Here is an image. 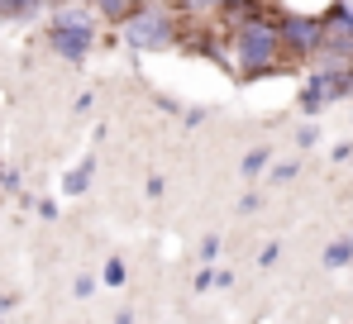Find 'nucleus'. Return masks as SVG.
Returning <instances> with one entry per match:
<instances>
[{
	"mask_svg": "<svg viewBox=\"0 0 353 324\" xmlns=\"http://www.w3.org/2000/svg\"><path fill=\"white\" fill-rule=\"evenodd\" d=\"M225 43H230L225 57L234 62V72L243 81H263V77H277V72H296V62L282 48V34H277L272 10H258V14L230 24Z\"/></svg>",
	"mask_w": 353,
	"mask_h": 324,
	"instance_id": "1",
	"label": "nucleus"
},
{
	"mask_svg": "<svg viewBox=\"0 0 353 324\" xmlns=\"http://www.w3.org/2000/svg\"><path fill=\"white\" fill-rule=\"evenodd\" d=\"M115 29L119 43L134 53H172L186 39V14H181V5H168V0H143L119 14Z\"/></svg>",
	"mask_w": 353,
	"mask_h": 324,
	"instance_id": "2",
	"label": "nucleus"
},
{
	"mask_svg": "<svg viewBox=\"0 0 353 324\" xmlns=\"http://www.w3.org/2000/svg\"><path fill=\"white\" fill-rule=\"evenodd\" d=\"M96 24H101V19H48L43 43H48V53H53V57L72 62V67H81L86 57L96 53Z\"/></svg>",
	"mask_w": 353,
	"mask_h": 324,
	"instance_id": "3",
	"label": "nucleus"
},
{
	"mask_svg": "<svg viewBox=\"0 0 353 324\" xmlns=\"http://www.w3.org/2000/svg\"><path fill=\"white\" fill-rule=\"evenodd\" d=\"M277 19V34H282V48L292 62H310L320 39H325V19L320 14H305V10H272Z\"/></svg>",
	"mask_w": 353,
	"mask_h": 324,
	"instance_id": "4",
	"label": "nucleus"
},
{
	"mask_svg": "<svg viewBox=\"0 0 353 324\" xmlns=\"http://www.w3.org/2000/svg\"><path fill=\"white\" fill-rule=\"evenodd\" d=\"M91 176H96V153H86L77 167L62 172V196H86L91 191Z\"/></svg>",
	"mask_w": 353,
	"mask_h": 324,
	"instance_id": "5",
	"label": "nucleus"
},
{
	"mask_svg": "<svg viewBox=\"0 0 353 324\" xmlns=\"http://www.w3.org/2000/svg\"><path fill=\"white\" fill-rule=\"evenodd\" d=\"M296 105H301V114H310V119H315L320 110L330 105V96H325V81H320L315 72L305 77V86H301V96H296Z\"/></svg>",
	"mask_w": 353,
	"mask_h": 324,
	"instance_id": "6",
	"label": "nucleus"
},
{
	"mask_svg": "<svg viewBox=\"0 0 353 324\" xmlns=\"http://www.w3.org/2000/svg\"><path fill=\"white\" fill-rule=\"evenodd\" d=\"M48 10V0H0V19H14V24H29Z\"/></svg>",
	"mask_w": 353,
	"mask_h": 324,
	"instance_id": "7",
	"label": "nucleus"
},
{
	"mask_svg": "<svg viewBox=\"0 0 353 324\" xmlns=\"http://www.w3.org/2000/svg\"><path fill=\"white\" fill-rule=\"evenodd\" d=\"M268 162H272V148H268V143H263V148H253V153H243V162H239V172H243V176H248V181H258V176H263V167H268Z\"/></svg>",
	"mask_w": 353,
	"mask_h": 324,
	"instance_id": "8",
	"label": "nucleus"
},
{
	"mask_svg": "<svg viewBox=\"0 0 353 324\" xmlns=\"http://www.w3.org/2000/svg\"><path fill=\"white\" fill-rule=\"evenodd\" d=\"M353 263V239H334V243H330V248H325V267H349Z\"/></svg>",
	"mask_w": 353,
	"mask_h": 324,
	"instance_id": "9",
	"label": "nucleus"
},
{
	"mask_svg": "<svg viewBox=\"0 0 353 324\" xmlns=\"http://www.w3.org/2000/svg\"><path fill=\"white\" fill-rule=\"evenodd\" d=\"M196 263H201V267H215V263H220V234H205V239H201Z\"/></svg>",
	"mask_w": 353,
	"mask_h": 324,
	"instance_id": "10",
	"label": "nucleus"
},
{
	"mask_svg": "<svg viewBox=\"0 0 353 324\" xmlns=\"http://www.w3.org/2000/svg\"><path fill=\"white\" fill-rule=\"evenodd\" d=\"M263 172H268V181H272V186H287L296 172H301V162H268Z\"/></svg>",
	"mask_w": 353,
	"mask_h": 324,
	"instance_id": "11",
	"label": "nucleus"
},
{
	"mask_svg": "<svg viewBox=\"0 0 353 324\" xmlns=\"http://www.w3.org/2000/svg\"><path fill=\"white\" fill-rule=\"evenodd\" d=\"M225 0H181V14H201V19H215V10H220Z\"/></svg>",
	"mask_w": 353,
	"mask_h": 324,
	"instance_id": "12",
	"label": "nucleus"
},
{
	"mask_svg": "<svg viewBox=\"0 0 353 324\" xmlns=\"http://www.w3.org/2000/svg\"><path fill=\"white\" fill-rule=\"evenodd\" d=\"M91 5H96V14H101V19H105V24H115L119 14H124V10H129V0H91Z\"/></svg>",
	"mask_w": 353,
	"mask_h": 324,
	"instance_id": "13",
	"label": "nucleus"
},
{
	"mask_svg": "<svg viewBox=\"0 0 353 324\" xmlns=\"http://www.w3.org/2000/svg\"><path fill=\"white\" fill-rule=\"evenodd\" d=\"M101 281H105V286H124V281H129V267H124L119 258H110V263L101 267Z\"/></svg>",
	"mask_w": 353,
	"mask_h": 324,
	"instance_id": "14",
	"label": "nucleus"
},
{
	"mask_svg": "<svg viewBox=\"0 0 353 324\" xmlns=\"http://www.w3.org/2000/svg\"><path fill=\"white\" fill-rule=\"evenodd\" d=\"M19 186H24V176H19V167H0V191H10V196H19Z\"/></svg>",
	"mask_w": 353,
	"mask_h": 324,
	"instance_id": "15",
	"label": "nucleus"
},
{
	"mask_svg": "<svg viewBox=\"0 0 353 324\" xmlns=\"http://www.w3.org/2000/svg\"><path fill=\"white\" fill-rule=\"evenodd\" d=\"M96 286H101V276H77L72 296H77V301H91V296H96Z\"/></svg>",
	"mask_w": 353,
	"mask_h": 324,
	"instance_id": "16",
	"label": "nucleus"
},
{
	"mask_svg": "<svg viewBox=\"0 0 353 324\" xmlns=\"http://www.w3.org/2000/svg\"><path fill=\"white\" fill-rule=\"evenodd\" d=\"M176 119H181L186 129H196V124H205V119H210V110H205V105H191V110H181Z\"/></svg>",
	"mask_w": 353,
	"mask_h": 324,
	"instance_id": "17",
	"label": "nucleus"
},
{
	"mask_svg": "<svg viewBox=\"0 0 353 324\" xmlns=\"http://www.w3.org/2000/svg\"><path fill=\"white\" fill-rule=\"evenodd\" d=\"M315 143H320V129L315 124H301L296 129V148H315Z\"/></svg>",
	"mask_w": 353,
	"mask_h": 324,
	"instance_id": "18",
	"label": "nucleus"
},
{
	"mask_svg": "<svg viewBox=\"0 0 353 324\" xmlns=\"http://www.w3.org/2000/svg\"><path fill=\"white\" fill-rule=\"evenodd\" d=\"M277 258H282V243H268V248L258 253V267H277Z\"/></svg>",
	"mask_w": 353,
	"mask_h": 324,
	"instance_id": "19",
	"label": "nucleus"
},
{
	"mask_svg": "<svg viewBox=\"0 0 353 324\" xmlns=\"http://www.w3.org/2000/svg\"><path fill=\"white\" fill-rule=\"evenodd\" d=\"M143 191H148V201H163V191H168V181H163V176H158V172H153V176H148V186H143Z\"/></svg>",
	"mask_w": 353,
	"mask_h": 324,
	"instance_id": "20",
	"label": "nucleus"
},
{
	"mask_svg": "<svg viewBox=\"0 0 353 324\" xmlns=\"http://www.w3.org/2000/svg\"><path fill=\"white\" fill-rule=\"evenodd\" d=\"M196 291H215V267H201V272H196Z\"/></svg>",
	"mask_w": 353,
	"mask_h": 324,
	"instance_id": "21",
	"label": "nucleus"
},
{
	"mask_svg": "<svg viewBox=\"0 0 353 324\" xmlns=\"http://www.w3.org/2000/svg\"><path fill=\"white\" fill-rule=\"evenodd\" d=\"M258 205H263V196H258V191H248V196H243V201H239V215H253V210H258Z\"/></svg>",
	"mask_w": 353,
	"mask_h": 324,
	"instance_id": "22",
	"label": "nucleus"
},
{
	"mask_svg": "<svg viewBox=\"0 0 353 324\" xmlns=\"http://www.w3.org/2000/svg\"><path fill=\"white\" fill-rule=\"evenodd\" d=\"M58 215H62L58 201H39V219H58Z\"/></svg>",
	"mask_w": 353,
	"mask_h": 324,
	"instance_id": "23",
	"label": "nucleus"
},
{
	"mask_svg": "<svg viewBox=\"0 0 353 324\" xmlns=\"http://www.w3.org/2000/svg\"><path fill=\"white\" fill-rule=\"evenodd\" d=\"M230 286H234V272L220 267V272H215V291H230Z\"/></svg>",
	"mask_w": 353,
	"mask_h": 324,
	"instance_id": "24",
	"label": "nucleus"
},
{
	"mask_svg": "<svg viewBox=\"0 0 353 324\" xmlns=\"http://www.w3.org/2000/svg\"><path fill=\"white\" fill-rule=\"evenodd\" d=\"M91 110H96V96H91V91H81V96H77V114H91Z\"/></svg>",
	"mask_w": 353,
	"mask_h": 324,
	"instance_id": "25",
	"label": "nucleus"
},
{
	"mask_svg": "<svg viewBox=\"0 0 353 324\" xmlns=\"http://www.w3.org/2000/svg\"><path fill=\"white\" fill-rule=\"evenodd\" d=\"M14 310H19V296H0V320L14 315Z\"/></svg>",
	"mask_w": 353,
	"mask_h": 324,
	"instance_id": "26",
	"label": "nucleus"
},
{
	"mask_svg": "<svg viewBox=\"0 0 353 324\" xmlns=\"http://www.w3.org/2000/svg\"><path fill=\"white\" fill-rule=\"evenodd\" d=\"M158 110H163V114H181V105H176L172 96H158Z\"/></svg>",
	"mask_w": 353,
	"mask_h": 324,
	"instance_id": "27",
	"label": "nucleus"
},
{
	"mask_svg": "<svg viewBox=\"0 0 353 324\" xmlns=\"http://www.w3.org/2000/svg\"><path fill=\"white\" fill-rule=\"evenodd\" d=\"M353 158V143H334V162H349Z\"/></svg>",
	"mask_w": 353,
	"mask_h": 324,
	"instance_id": "28",
	"label": "nucleus"
},
{
	"mask_svg": "<svg viewBox=\"0 0 353 324\" xmlns=\"http://www.w3.org/2000/svg\"><path fill=\"white\" fill-rule=\"evenodd\" d=\"M129 5H143V0H129Z\"/></svg>",
	"mask_w": 353,
	"mask_h": 324,
	"instance_id": "29",
	"label": "nucleus"
}]
</instances>
